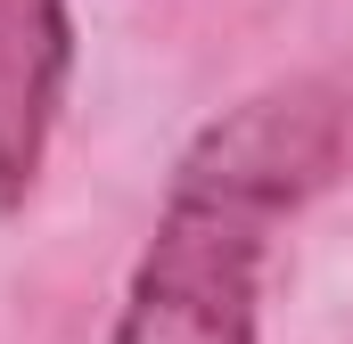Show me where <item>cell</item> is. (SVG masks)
I'll return each instance as SVG.
<instances>
[{
	"mask_svg": "<svg viewBox=\"0 0 353 344\" xmlns=\"http://www.w3.org/2000/svg\"><path fill=\"white\" fill-rule=\"evenodd\" d=\"M66 83H74L66 0H0V213H17L50 164Z\"/></svg>",
	"mask_w": 353,
	"mask_h": 344,
	"instance_id": "3957f363",
	"label": "cell"
},
{
	"mask_svg": "<svg viewBox=\"0 0 353 344\" xmlns=\"http://www.w3.org/2000/svg\"><path fill=\"white\" fill-rule=\"evenodd\" d=\"M345 140H353V98L329 74H288V83H263L255 98L222 107L181 148L173 189H205V197H230L279 222L345 172Z\"/></svg>",
	"mask_w": 353,
	"mask_h": 344,
	"instance_id": "7a4b0ae2",
	"label": "cell"
},
{
	"mask_svg": "<svg viewBox=\"0 0 353 344\" xmlns=\"http://www.w3.org/2000/svg\"><path fill=\"white\" fill-rule=\"evenodd\" d=\"M263 213L173 189L107 344H263Z\"/></svg>",
	"mask_w": 353,
	"mask_h": 344,
	"instance_id": "6da1fadb",
	"label": "cell"
}]
</instances>
